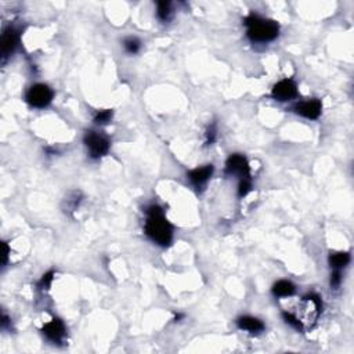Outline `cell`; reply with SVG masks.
I'll return each instance as SVG.
<instances>
[{"label":"cell","instance_id":"cell-2","mask_svg":"<svg viewBox=\"0 0 354 354\" xmlns=\"http://www.w3.org/2000/svg\"><path fill=\"white\" fill-rule=\"evenodd\" d=\"M245 27L248 38L253 42H271L279 33V27L275 21L262 18L256 14L246 17Z\"/></svg>","mask_w":354,"mask_h":354},{"label":"cell","instance_id":"cell-22","mask_svg":"<svg viewBox=\"0 0 354 354\" xmlns=\"http://www.w3.org/2000/svg\"><path fill=\"white\" fill-rule=\"evenodd\" d=\"M340 282H342V271L332 270V274H331V288L338 289L340 287Z\"/></svg>","mask_w":354,"mask_h":354},{"label":"cell","instance_id":"cell-9","mask_svg":"<svg viewBox=\"0 0 354 354\" xmlns=\"http://www.w3.org/2000/svg\"><path fill=\"white\" fill-rule=\"evenodd\" d=\"M295 112L307 119H317L321 115L322 104L318 99L306 100V101H300L295 105Z\"/></svg>","mask_w":354,"mask_h":354},{"label":"cell","instance_id":"cell-20","mask_svg":"<svg viewBox=\"0 0 354 354\" xmlns=\"http://www.w3.org/2000/svg\"><path fill=\"white\" fill-rule=\"evenodd\" d=\"M250 188H252V180H242L238 184V195L244 198L249 194Z\"/></svg>","mask_w":354,"mask_h":354},{"label":"cell","instance_id":"cell-6","mask_svg":"<svg viewBox=\"0 0 354 354\" xmlns=\"http://www.w3.org/2000/svg\"><path fill=\"white\" fill-rule=\"evenodd\" d=\"M42 334L46 336V339L50 340L54 345H60L65 340L66 328L64 322L58 318H54L48 324H44L42 328Z\"/></svg>","mask_w":354,"mask_h":354},{"label":"cell","instance_id":"cell-4","mask_svg":"<svg viewBox=\"0 0 354 354\" xmlns=\"http://www.w3.org/2000/svg\"><path fill=\"white\" fill-rule=\"evenodd\" d=\"M85 146L89 151L90 158L93 159H100L104 155H107V152L109 151V141L108 138L103 134H100L99 132H86L85 137H83Z\"/></svg>","mask_w":354,"mask_h":354},{"label":"cell","instance_id":"cell-16","mask_svg":"<svg viewBox=\"0 0 354 354\" xmlns=\"http://www.w3.org/2000/svg\"><path fill=\"white\" fill-rule=\"evenodd\" d=\"M282 317H284V320H285V322H287V324H289L291 326H293L295 329L303 331L302 321L299 320L296 314H293V313H291V312H284Z\"/></svg>","mask_w":354,"mask_h":354},{"label":"cell","instance_id":"cell-12","mask_svg":"<svg viewBox=\"0 0 354 354\" xmlns=\"http://www.w3.org/2000/svg\"><path fill=\"white\" fill-rule=\"evenodd\" d=\"M295 285L291 281L287 279H281L278 282H275L273 285V293L274 296L277 298H287V296H292L295 293Z\"/></svg>","mask_w":354,"mask_h":354},{"label":"cell","instance_id":"cell-15","mask_svg":"<svg viewBox=\"0 0 354 354\" xmlns=\"http://www.w3.org/2000/svg\"><path fill=\"white\" fill-rule=\"evenodd\" d=\"M172 14V10H170V3L169 2H159L158 6H156V15L161 21H168Z\"/></svg>","mask_w":354,"mask_h":354},{"label":"cell","instance_id":"cell-5","mask_svg":"<svg viewBox=\"0 0 354 354\" xmlns=\"http://www.w3.org/2000/svg\"><path fill=\"white\" fill-rule=\"evenodd\" d=\"M226 173L230 176H235L242 180H252L250 179V168L248 163V159L241 154H232L226 162Z\"/></svg>","mask_w":354,"mask_h":354},{"label":"cell","instance_id":"cell-24","mask_svg":"<svg viewBox=\"0 0 354 354\" xmlns=\"http://www.w3.org/2000/svg\"><path fill=\"white\" fill-rule=\"evenodd\" d=\"M9 325H10L9 317L6 316V313H2V328H3V329H6V328H7Z\"/></svg>","mask_w":354,"mask_h":354},{"label":"cell","instance_id":"cell-17","mask_svg":"<svg viewBox=\"0 0 354 354\" xmlns=\"http://www.w3.org/2000/svg\"><path fill=\"white\" fill-rule=\"evenodd\" d=\"M123 48H125V50L129 54H136V53H138L140 48H141V43L136 38H128L125 39V42H123Z\"/></svg>","mask_w":354,"mask_h":354},{"label":"cell","instance_id":"cell-1","mask_svg":"<svg viewBox=\"0 0 354 354\" xmlns=\"http://www.w3.org/2000/svg\"><path fill=\"white\" fill-rule=\"evenodd\" d=\"M146 234L161 246H169L173 240V227L170 226L161 206L151 205L147 209Z\"/></svg>","mask_w":354,"mask_h":354},{"label":"cell","instance_id":"cell-10","mask_svg":"<svg viewBox=\"0 0 354 354\" xmlns=\"http://www.w3.org/2000/svg\"><path fill=\"white\" fill-rule=\"evenodd\" d=\"M213 170H215L213 165L201 166V168H197V169L190 170L188 173H187V179L190 180V183L197 190L203 188L209 181V179L212 177Z\"/></svg>","mask_w":354,"mask_h":354},{"label":"cell","instance_id":"cell-3","mask_svg":"<svg viewBox=\"0 0 354 354\" xmlns=\"http://www.w3.org/2000/svg\"><path fill=\"white\" fill-rule=\"evenodd\" d=\"M54 93L48 85L43 83H36L31 86L25 95V100L33 108H46L53 101Z\"/></svg>","mask_w":354,"mask_h":354},{"label":"cell","instance_id":"cell-7","mask_svg":"<svg viewBox=\"0 0 354 354\" xmlns=\"http://www.w3.org/2000/svg\"><path fill=\"white\" fill-rule=\"evenodd\" d=\"M271 95L277 101H289L298 96V86L292 79H282L277 85H274Z\"/></svg>","mask_w":354,"mask_h":354},{"label":"cell","instance_id":"cell-23","mask_svg":"<svg viewBox=\"0 0 354 354\" xmlns=\"http://www.w3.org/2000/svg\"><path fill=\"white\" fill-rule=\"evenodd\" d=\"M9 253H10L9 245H7L6 242H3V255H2V257H3V260H2V265H3V267L7 265V260H9Z\"/></svg>","mask_w":354,"mask_h":354},{"label":"cell","instance_id":"cell-19","mask_svg":"<svg viewBox=\"0 0 354 354\" xmlns=\"http://www.w3.org/2000/svg\"><path fill=\"white\" fill-rule=\"evenodd\" d=\"M81 201V193H72V197H68V199H66V209H68V212H74L79 206Z\"/></svg>","mask_w":354,"mask_h":354},{"label":"cell","instance_id":"cell-21","mask_svg":"<svg viewBox=\"0 0 354 354\" xmlns=\"http://www.w3.org/2000/svg\"><path fill=\"white\" fill-rule=\"evenodd\" d=\"M53 277H54V271H49V273L44 274V275L42 277V279H40V282H39V289L44 291V289L50 288Z\"/></svg>","mask_w":354,"mask_h":354},{"label":"cell","instance_id":"cell-13","mask_svg":"<svg viewBox=\"0 0 354 354\" xmlns=\"http://www.w3.org/2000/svg\"><path fill=\"white\" fill-rule=\"evenodd\" d=\"M329 266L332 270H342L350 263V253L347 252H334L329 255Z\"/></svg>","mask_w":354,"mask_h":354},{"label":"cell","instance_id":"cell-8","mask_svg":"<svg viewBox=\"0 0 354 354\" xmlns=\"http://www.w3.org/2000/svg\"><path fill=\"white\" fill-rule=\"evenodd\" d=\"M19 44V32L13 27L5 29V32L2 35V58L3 62L9 58L13 53L15 52V49L18 48Z\"/></svg>","mask_w":354,"mask_h":354},{"label":"cell","instance_id":"cell-11","mask_svg":"<svg viewBox=\"0 0 354 354\" xmlns=\"http://www.w3.org/2000/svg\"><path fill=\"white\" fill-rule=\"evenodd\" d=\"M237 325H238L240 329L246 331V332H249L252 335H257V334L265 331V324L260 321L259 318H255V317L250 316L240 317L237 320Z\"/></svg>","mask_w":354,"mask_h":354},{"label":"cell","instance_id":"cell-14","mask_svg":"<svg viewBox=\"0 0 354 354\" xmlns=\"http://www.w3.org/2000/svg\"><path fill=\"white\" fill-rule=\"evenodd\" d=\"M112 116L113 112L111 109H103V111H99V112L96 113L95 123L99 125V126H105V125H108L112 121Z\"/></svg>","mask_w":354,"mask_h":354},{"label":"cell","instance_id":"cell-18","mask_svg":"<svg viewBox=\"0 0 354 354\" xmlns=\"http://www.w3.org/2000/svg\"><path fill=\"white\" fill-rule=\"evenodd\" d=\"M216 138H218V128H216V123H212V125H209V128L206 129V133H205V144L210 146L216 141Z\"/></svg>","mask_w":354,"mask_h":354}]
</instances>
